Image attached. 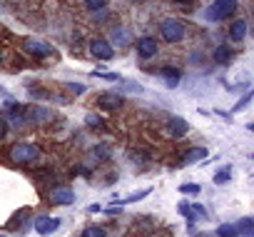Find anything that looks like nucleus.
<instances>
[{"mask_svg":"<svg viewBox=\"0 0 254 237\" xmlns=\"http://www.w3.org/2000/svg\"><path fill=\"white\" fill-rule=\"evenodd\" d=\"M105 5H107V0H85V8H87V10H95V13L102 10Z\"/></svg>","mask_w":254,"mask_h":237,"instance_id":"4be33fe9","label":"nucleus"},{"mask_svg":"<svg viewBox=\"0 0 254 237\" xmlns=\"http://www.w3.org/2000/svg\"><path fill=\"white\" fill-rule=\"evenodd\" d=\"M160 33H162V38H165L167 43H180V40L185 38V25H182V20L167 18V20L162 23Z\"/></svg>","mask_w":254,"mask_h":237,"instance_id":"7ed1b4c3","label":"nucleus"},{"mask_svg":"<svg viewBox=\"0 0 254 237\" xmlns=\"http://www.w3.org/2000/svg\"><path fill=\"white\" fill-rule=\"evenodd\" d=\"M85 123H87L90 128H102V117L95 115V112H87V115H85Z\"/></svg>","mask_w":254,"mask_h":237,"instance_id":"412c9836","label":"nucleus"},{"mask_svg":"<svg viewBox=\"0 0 254 237\" xmlns=\"http://www.w3.org/2000/svg\"><path fill=\"white\" fill-rule=\"evenodd\" d=\"M239 232L234 230V225H219L217 227V237H237Z\"/></svg>","mask_w":254,"mask_h":237,"instance_id":"a211bd4d","label":"nucleus"},{"mask_svg":"<svg viewBox=\"0 0 254 237\" xmlns=\"http://www.w3.org/2000/svg\"><path fill=\"white\" fill-rule=\"evenodd\" d=\"M82 237H107V232L102 227H85L82 230Z\"/></svg>","mask_w":254,"mask_h":237,"instance_id":"aec40b11","label":"nucleus"},{"mask_svg":"<svg viewBox=\"0 0 254 237\" xmlns=\"http://www.w3.org/2000/svg\"><path fill=\"white\" fill-rule=\"evenodd\" d=\"M160 73H162V78L167 80V87H177V85H180V70H177V68H170V65H167V68H162Z\"/></svg>","mask_w":254,"mask_h":237,"instance_id":"f8f14e48","label":"nucleus"},{"mask_svg":"<svg viewBox=\"0 0 254 237\" xmlns=\"http://www.w3.org/2000/svg\"><path fill=\"white\" fill-rule=\"evenodd\" d=\"M137 55H140L142 60L155 58V55H157V40H155V38H140V40H137Z\"/></svg>","mask_w":254,"mask_h":237,"instance_id":"0eeeda50","label":"nucleus"},{"mask_svg":"<svg viewBox=\"0 0 254 237\" xmlns=\"http://www.w3.org/2000/svg\"><path fill=\"white\" fill-rule=\"evenodd\" d=\"M192 212H197L199 217H207V212H204V207H202V205H192Z\"/></svg>","mask_w":254,"mask_h":237,"instance_id":"c85d7f7f","label":"nucleus"},{"mask_svg":"<svg viewBox=\"0 0 254 237\" xmlns=\"http://www.w3.org/2000/svg\"><path fill=\"white\" fill-rule=\"evenodd\" d=\"M0 60H3V53H0Z\"/></svg>","mask_w":254,"mask_h":237,"instance_id":"7c9ffc66","label":"nucleus"},{"mask_svg":"<svg viewBox=\"0 0 254 237\" xmlns=\"http://www.w3.org/2000/svg\"><path fill=\"white\" fill-rule=\"evenodd\" d=\"M152 190L150 187H145V190H140V192H132V195H127V197H122V200H117L120 205H130V202H137V200H142V197H147Z\"/></svg>","mask_w":254,"mask_h":237,"instance_id":"f3484780","label":"nucleus"},{"mask_svg":"<svg viewBox=\"0 0 254 237\" xmlns=\"http://www.w3.org/2000/svg\"><path fill=\"white\" fill-rule=\"evenodd\" d=\"M249 102H252V92H247V95H244V97H242V100L234 105V110H232V112H242V110H244Z\"/></svg>","mask_w":254,"mask_h":237,"instance_id":"b1692460","label":"nucleus"},{"mask_svg":"<svg viewBox=\"0 0 254 237\" xmlns=\"http://www.w3.org/2000/svg\"><path fill=\"white\" fill-rule=\"evenodd\" d=\"M112 40L117 45H127V43L132 40V33L127 30V28H112Z\"/></svg>","mask_w":254,"mask_h":237,"instance_id":"ddd939ff","label":"nucleus"},{"mask_svg":"<svg viewBox=\"0 0 254 237\" xmlns=\"http://www.w3.org/2000/svg\"><path fill=\"white\" fill-rule=\"evenodd\" d=\"M229 35H232V40H244V35H247V20H234L232 23V28H229Z\"/></svg>","mask_w":254,"mask_h":237,"instance_id":"9b49d317","label":"nucleus"},{"mask_svg":"<svg viewBox=\"0 0 254 237\" xmlns=\"http://www.w3.org/2000/svg\"><path fill=\"white\" fill-rule=\"evenodd\" d=\"M100 105L105 110H117L122 105V95H115V92H102L100 95Z\"/></svg>","mask_w":254,"mask_h":237,"instance_id":"9d476101","label":"nucleus"},{"mask_svg":"<svg viewBox=\"0 0 254 237\" xmlns=\"http://www.w3.org/2000/svg\"><path fill=\"white\" fill-rule=\"evenodd\" d=\"M90 53L95 55V60H110L115 55V48L107 40H102V38H92L90 40Z\"/></svg>","mask_w":254,"mask_h":237,"instance_id":"39448f33","label":"nucleus"},{"mask_svg":"<svg viewBox=\"0 0 254 237\" xmlns=\"http://www.w3.org/2000/svg\"><path fill=\"white\" fill-rule=\"evenodd\" d=\"M5 133H8V125H5V120H3V117H0V140L5 138Z\"/></svg>","mask_w":254,"mask_h":237,"instance_id":"cd10ccee","label":"nucleus"},{"mask_svg":"<svg viewBox=\"0 0 254 237\" xmlns=\"http://www.w3.org/2000/svg\"><path fill=\"white\" fill-rule=\"evenodd\" d=\"M232 180V172H229V167H224V170H219L217 175H214V185H227Z\"/></svg>","mask_w":254,"mask_h":237,"instance_id":"6ab92c4d","label":"nucleus"},{"mask_svg":"<svg viewBox=\"0 0 254 237\" xmlns=\"http://www.w3.org/2000/svg\"><path fill=\"white\" fill-rule=\"evenodd\" d=\"M50 200L55 205H70V202H75V192L70 187H55L53 195H50Z\"/></svg>","mask_w":254,"mask_h":237,"instance_id":"6e6552de","label":"nucleus"},{"mask_svg":"<svg viewBox=\"0 0 254 237\" xmlns=\"http://www.w3.org/2000/svg\"><path fill=\"white\" fill-rule=\"evenodd\" d=\"M234 230H237V232H242L244 237H252V235H254V222H252V217L239 220V225H237Z\"/></svg>","mask_w":254,"mask_h":237,"instance_id":"dca6fc26","label":"nucleus"},{"mask_svg":"<svg viewBox=\"0 0 254 237\" xmlns=\"http://www.w3.org/2000/svg\"><path fill=\"white\" fill-rule=\"evenodd\" d=\"M67 90H70V92H75V95H80V92H85V85H80V82H70V85H67Z\"/></svg>","mask_w":254,"mask_h":237,"instance_id":"a878e982","label":"nucleus"},{"mask_svg":"<svg viewBox=\"0 0 254 237\" xmlns=\"http://www.w3.org/2000/svg\"><path fill=\"white\" fill-rule=\"evenodd\" d=\"M180 192H182V195H199V185L185 182V185H180Z\"/></svg>","mask_w":254,"mask_h":237,"instance_id":"5701e85b","label":"nucleus"},{"mask_svg":"<svg viewBox=\"0 0 254 237\" xmlns=\"http://www.w3.org/2000/svg\"><path fill=\"white\" fill-rule=\"evenodd\" d=\"M95 75H97V78H105V80H122L117 73H102V70H97Z\"/></svg>","mask_w":254,"mask_h":237,"instance_id":"393cba45","label":"nucleus"},{"mask_svg":"<svg viewBox=\"0 0 254 237\" xmlns=\"http://www.w3.org/2000/svg\"><path fill=\"white\" fill-rule=\"evenodd\" d=\"M0 237H5V235H0Z\"/></svg>","mask_w":254,"mask_h":237,"instance_id":"473e14b6","label":"nucleus"},{"mask_svg":"<svg viewBox=\"0 0 254 237\" xmlns=\"http://www.w3.org/2000/svg\"><path fill=\"white\" fill-rule=\"evenodd\" d=\"M175 3H182V5H187V3H192V0H175Z\"/></svg>","mask_w":254,"mask_h":237,"instance_id":"c756f323","label":"nucleus"},{"mask_svg":"<svg viewBox=\"0 0 254 237\" xmlns=\"http://www.w3.org/2000/svg\"><path fill=\"white\" fill-rule=\"evenodd\" d=\"M58 227H60V220H58V217H50V215L35 217V232H38V235H53Z\"/></svg>","mask_w":254,"mask_h":237,"instance_id":"423d86ee","label":"nucleus"},{"mask_svg":"<svg viewBox=\"0 0 254 237\" xmlns=\"http://www.w3.org/2000/svg\"><path fill=\"white\" fill-rule=\"evenodd\" d=\"M23 48H25L30 55H35V58H48V55H55L53 45H50V43H45V40H40V38H28V40L23 43Z\"/></svg>","mask_w":254,"mask_h":237,"instance_id":"20e7f679","label":"nucleus"},{"mask_svg":"<svg viewBox=\"0 0 254 237\" xmlns=\"http://www.w3.org/2000/svg\"><path fill=\"white\" fill-rule=\"evenodd\" d=\"M125 90H130V92H142V85H137V82H125Z\"/></svg>","mask_w":254,"mask_h":237,"instance_id":"bb28decb","label":"nucleus"},{"mask_svg":"<svg viewBox=\"0 0 254 237\" xmlns=\"http://www.w3.org/2000/svg\"><path fill=\"white\" fill-rule=\"evenodd\" d=\"M38 158H40V148H38V145L20 143V145L10 148V160H13V162L25 165V162H33V160H38Z\"/></svg>","mask_w":254,"mask_h":237,"instance_id":"f03ea898","label":"nucleus"},{"mask_svg":"<svg viewBox=\"0 0 254 237\" xmlns=\"http://www.w3.org/2000/svg\"><path fill=\"white\" fill-rule=\"evenodd\" d=\"M234 10H237V0H214V5L204 10V18H207L209 23H217V20H222V18L234 15Z\"/></svg>","mask_w":254,"mask_h":237,"instance_id":"f257e3e1","label":"nucleus"},{"mask_svg":"<svg viewBox=\"0 0 254 237\" xmlns=\"http://www.w3.org/2000/svg\"><path fill=\"white\" fill-rule=\"evenodd\" d=\"M170 133L175 138H185L190 133V125H187L185 117H170Z\"/></svg>","mask_w":254,"mask_h":237,"instance_id":"1a4fd4ad","label":"nucleus"},{"mask_svg":"<svg viewBox=\"0 0 254 237\" xmlns=\"http://www.w3.org/2000/svg\"><path fill=\"white\" fill-rule=\"evenodd\" d=\"M214 63H219V65H227L229 60H232V50L227 48V45H219V48H214Z\"/></svg>","mask_w":254,"mask_h":237,"instance_id":"4468645a","label":"nucleus"},{"mask_svg":"<svg viewBox=\"0 0 254 237\" xmlns=\"http://www.w3.org/2000/svg\"><path fill=\"white\" fill-rule=\"evenodd\" d=\"M132 3H137V0H132Z\"/></svg>","mask_w":254,"mask_h":237,"instance_id":"2f4dec72","label":"nucleus"},{"mask_svg":"<svg viewBox=\"0 0 254 237\" xmlns=\"http://www.w3.org/2000/svg\"><path fill=\"white\" fill-rule=\"evenodd\" d=\"M209 153H207V148H194V150H190L187 155H185V162L187 165H192V162H199V160H204Z\"/></svg>","mask_w":254,"mask_h":237,"instance_id":"2eb2a0df","label":"nucleus"}]
</instances>
